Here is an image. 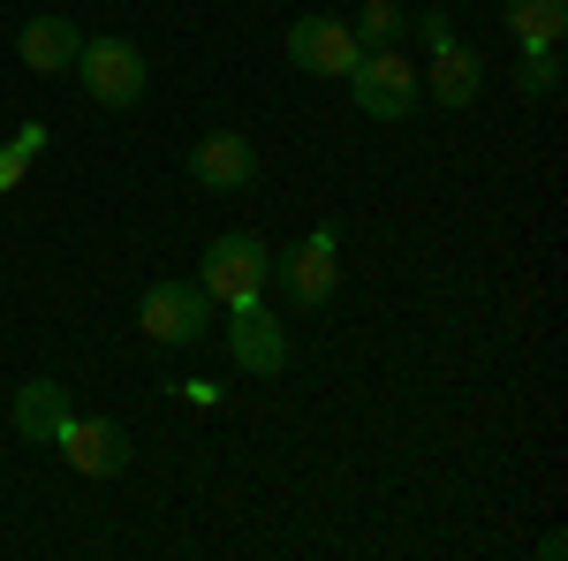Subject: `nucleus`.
Returning a JSON list of instances; mask_svg holds the SVG:
<instances>
[{
	"instance_id": "5",
	"label": "nucleus",
	"mask_w": 568,
	"mask_h": 561,
	"mask_svg": "<svg viewBox=\"0 0 568 561\" xmlns=\"http://www.w3.org/2000/svg\"><path fill=\"white\" fill-rule=\"evenodd\" d=\"M77 77H84V91L99 107H136L144 84H152V61L130 39H84L77 46Z\"/></svg>"
},
{
	"instance_id": "9",
	"label": "nucleus",
	"mask_w": 568,
	"mask_h": 561,
	"mask_svg": "<svg viewBox=\"0 0 568 561\" xmlns=\"http://www.w3.org/2000/svg\"><path fill=\"white\" fill-rule=\"evenodd\" d=\"M227 357L243 364V372H288V334H281V319L265 311V303H243L235 311V327H227Z\"/></svg>"
},
{
	"instance_id": "14",
	"label": "nucleus",
	"mask_w": 568,
	"mask_h": 561,
	"mask_svg": "<svg viewBox=\"0 0 568 561\" xmlns=\"http://www.w3.org/2000/svg\"><path fill=\"white\" fill-rule=\"evenodd\" d=\"M39 152H45V130H39V122H23V130H16L8 144H0V190H16V174L31 168Z\"/></svg>"
},
{
	"instance_id": "2",
	"label": "nucleus",
	"mask_w": 568,
	"mask_h": 561,
	"mask_svg": "<svg viewBox=\"0 0 568 561\" xmlns=\"http://www.w3.org/2000/svg\"><path fill=\"white\" fill-rule=\"evenodd\" d=\"M342 84L356 91V107H364L372 122H402V114H417V99H425L417 69L402 61V46H372V53H356V69L342 77Z\"/></svg>"
},
{
	"instance_id": "7",
	"label": "nucleus",
	"mask_w": 568,
	"mask_h": 561,
	"mask_svg": "<svg viewBox=\"0 0 568 561\" xmlns=\"http://www.w3.org/2000/svg\"><path fill=\"white\" fill-rule=\"evenodd\" d=\"M53 448L69 455V471H84V478H122L130 471V425H114V418H69Z\"/></svg>"
},
{
	"instance_id": "8",
	"label": "nucleus",
	"mask_w": 568,
	"mask_h": 561,
	"mask_svg": "<svg viewBox=\"0 0 568 561\" xmlns=\"http://www.w3.org/2000/svg\"><path fill=\"white\" fill-rule=\"evenodd\" d=\"M251 174H258V144L243 130H213L190 144V182L197 190H251Z\"/></svg>"
},
{
	"instance_id": "4",
	"label": "nucleus",
	"mask_w": 568,
	"mask_h": 561,
	"mask_svg": "<svg viewBox=\"0 0 568 561\" xmlns=\"http://www.w3.org/2000/svg\"><path fill=\"white\" fill-rule=\"evenodd\" d=\"M342 228L326 220V228H311L304 243H288L281 259H273V281H281V297L296 303V311H318V303L334 297V281H342Z\"/></svg>"
},
{
	"instance_id": "13",
	"label": "nucleus",
	"mask_w": 568,
	"mask_h": 561,
	"mask_svg": "<svg viewBox=\"0 0 568 561\" xmlns=\"http://www.w3.org/2000/svg\"><path fill=\"white\" fill-rule=\"evenodd\" d=\"M508 31H516V53L524 46H561L568 0H508Z\"/></svg>"
},
{
	"instance_id": "11",
	"label": "nucleus",
	"mask_w": 568,
	"mask_h": 561,
	"mask_svg": "<svg viewBox=\"0 0 568 561\" xmlns=\"http://www.w3.org/2000/svg\"><path fill=\"white\" fill-rule=\"evenodd\" d=\"M69 418H77V410H69V388H61V380H23V388H16V432H23L31 448H53Z\"/></svg>"
},
{
	"instance_id": "12",
	"label": "nucleus",
	"mask_w": 568,
	"mask_h": 561,
	"mask_svg": "<svg viewBox=\"0 0 568 561\" xmlns=\"http://www.w3.org/2000/svg\"><path fill=\"white\" fill-rule=\"evenodd\" d=\"M417 84H425V99H439V107H470V99H478V84H485V61L463 39H447Z\"/></svg>"
},
{
	"instance_id": "1",
	"label": "nucleus",
	"mask_w": 568,
	"mask_h": 561,
	"mask_svg": "<svg viewBox=\"0 0 568 561\" xmlns=\"http://www.w3.org/2000/svg\"><path fill=\"white\" fill-rule=\"evenodd\" d=\"M197 289L220 303V311H243V303H265L273 289V251H265V236H213L205 243V259H197Z\"/></svg>"
},
{
	"instance_id": "3",
	"label": "nucleus",
	"mask_w": 568,
	"mask_h": 561,
	"mask_svg": "<svg viewBox=\"0 0 568 561\" xmlns=\"http://www.w3.org/2000/svg\"><path fill=\"white\" fill-rule=\"evenodd\" d=\"M213 311H220V303L205 297L197 281H152L144 303H136V327H144L160 349H190V342L213 334Z\"/></svg>"
},
{
	"instance_id": "10",
	"label": "nucleus",
	"mask_w": 568,
	"mask_h": 561,
	"mask_svg": "<svg viewBox=\"0 0 568 561\" xmlns=\"http://www.w3.org/2000/svg\"><path fill=\"white\" fill-rule=\"evenodd\" d=\"M77 46H84V31H77L69 16H31V23L16 31V53H23V69H39V77H61V69H77Z\"/></svg>"
},
{
	"instance_id": "16",
	"label": "nucleus",
	"mask_w": 568,
	"mask_h": 561,
	"mask_svg": "<svg viewBox=\"0 0 568 561\" xmlns=\"http://www.w3.org/2000/svg\"><path fill=\"white\" fill-rule=\"evenodd\" d=\"M349 31H356V46H364V53H372V46H394V39H402V8H394V0H372Z\"/></svg>"
},
{
	"instance_id": "6",
	"label": "nucleus",
	"mask_w": 568,
	"mask_h": 561,
	"mask_svg": "<svg viewBox=\"0 0 568 561\" xmlns=\"http://www.w3.org/2000/svg\"><path fill=\"white\" fill-rule=\"evenodd\" d=\"M356 31L342 23V16H296L288 23V61L304 69V77H349L356 69Z\"/></svg>"
},
{
	"instance_id": "17",
	"label": "nucleus",
	"mask_w": 568,
	"mask_h": 561,
	"mask_svg": "<svg viewBox=\"0 0 568 561\" xmlns=\"http://www.w3.org/2000/svg\"><path fill=\"white\" fill-rule=\"evenodd\" d=\"M417 39H425V46H433V53H439V46L455 39V23H447V16H439V8H433V16H417Z\"/></svg>"
},
{
	"instance_id": "15",
	"label": "nucleus",
	"mask_w": 568,
	"mask_h": 561,
	"mask_svg": "<svg viewBox=\"0 0 568 561\" xmlns=\"http://www.w3.org/2000/svg\"><path fill=\"white\" fill-rule=\"evenodd\" d=\"M524 91L530 99H554L561 91V46H524Z\"/></svg>"
}]
</instances>
